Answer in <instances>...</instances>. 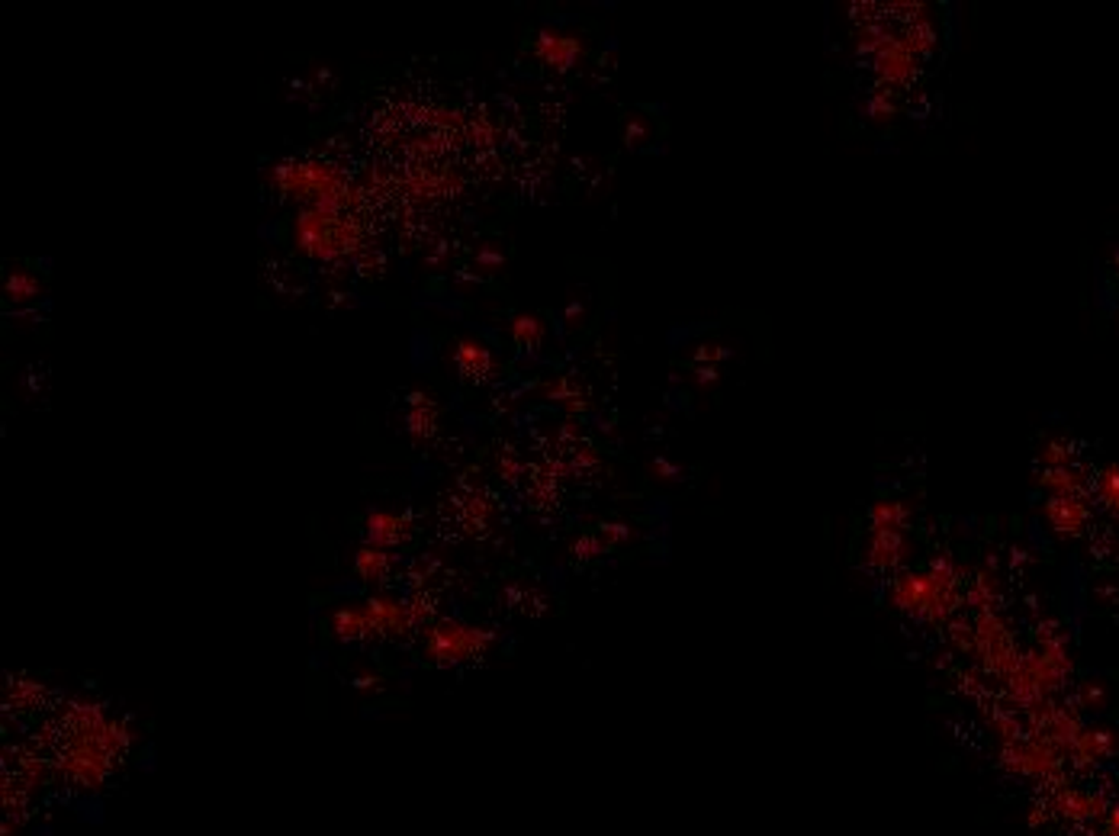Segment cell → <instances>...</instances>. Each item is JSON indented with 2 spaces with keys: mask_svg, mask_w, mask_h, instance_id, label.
I'll return each instance as SVG.
<instances>
[{
  "mask_svg": "<svg viewBox=\"0 0 1119 836\" xmlns=\"http://www.w3.org/2000/svg\"><path fill=\"white\" fill-rule=\"evenodd\" d=\"M492 643V634L483 627L460 625V621H438L425 637V647L435 663H464L474 660Z\"/></svg>",
  "mask_w": 1119,
  "mask_h": 836,
  "instance_id": "4",
  "label": "cell"
},
{
  "mask_svg": "<svg viewBox=\"0 0 1119 836\" xmlns=\"http://www.w3.org/2000/svg\"><path fill=\"white\" fill-rule=\"evenodd\" d=\"M511 338L519 341L521 347H534L544 338V322L534 316H519L511 322Z\"/></svg>",
  "mask_w": 1119,
  "mask_h": 836,
  "instance_id": "14",
  "label": "cell"
},
{
  "mask_svg": "<svg viewBox=\"0 0 1119 836\" xmlns=\"http://www.w3.org/2000/svg\"><path fill=\"white\" fill-rule=\"evenodd\" d=\"M454 364H457V370L466 373V377H483V373H489V367H492V355H489V347L480 345V341L460 338L457 345H454Z\"/></svg>",
  "mask_w": 1119,
  "mask_h": 836,
  "instance_id": "9",
  "label": "cell"
},
{
  "mask_svg": "<svg viewBox=\"0 0 1119 836\" xmlns=\"http://www.w3.org/2000/svg\"><path fill=\"white\" fill-rule=\"evenodd\" d=\"M910 512L904 502H879L871 508V531H904Z\"/></svg>",
  "mask_w": 1119,
  "mask_h": 836,
  "instance_id": "13",
  "label": "cell"
},
{
  "mask_svg": "<svg viewBox=\"0 0 1119 836\" xmlns=\"http://www.w3.org/2000/svg\"><path fill=\"white\" fill-rule=\"evenodd\" d=\"M406 422H409V435H412L415 441H421L425 435H431V428H435V422H438L435 402H431L429 396H421V392H412Z\"/></svg>",
  "mask_w": 1119,
  "mask_h": 836,
  "instance_id": "10",
  "label": "cell"
},
{
  "mask_svg": "<svg viewBox=\"0 0 1119 836\" xmlns=\"http://www.w3.org/2000/svg\"><path fill=\"white\" fill-rule=\"evenodd\" d=\"M354 570H357V576H361V580H367V582L384 580V576H386V570H390V553H386L384 547H374V544H364V547L357 550V560H354Z\"/></svg>",
  "mask_w": 1119,
  "mask_h": 836,
  "instance_id": "12",
  "label": "cell"
},
{
  "mask_svg": "<svg viewBox=\"0 0 1119 836\" xmlns=\"http://www.w3.org/2000/svg\"><path fill=\"white\" fill-rule=\"evenodd\" d=\"M331 631L338 641H361V637H370V625H367V615H364V605L361 608H338L331 615Z\"/></svg>",
  "mask_w": 1119,
  "mask_h": 836,
  "instance_id": "11",
  "label": "cell"
},
{
  "mask_svg": "<svg viewBox=\"0 0 1119 836\" xmlns=\"http://www.w3.org/2000/svg\"><path fill=\"white\" fill-rule=\"evenodd\" d=\"M907 537L904 531H871V541H869V563L879 566V570H891L898 566L904 557H907Z\"/></svg>",
  "mask_w": 1119,
  "mask_h": 836,
  "instance_id": "7",
  "label": "cell"
},
{
  "mask_svg": "<svg viewBox=\"0 0 1119 836\" xmlns=\"http://www.w3.org/2000/svg\"><path fill=\"white\" fill-rule=\"evenodd\" d=\"M409 537L406 518H399L393 512H370L367 515V544L374 547H396Z\"/></svg>",
  "mask_w": 1119,
  "mask_h": 836,
  "instance_id": "8",
  "label": "cell"
},
{
  "mask_svg": "<svg viewBox=\"0 0 1119 836\" xmlns=\"http://www.w3.org/2000/svg\"><path fill=\"white\" fill-rule=\"evenodd\" d=\"M277 184L284 193L296 196L306 206H325V210H345L357 200L354 184L338 167L325 161H290L277 167Z\"/></svg>",
  "mask_w": 1119,
  "mask_h": 836,
  "instance_id": "2",
  "label": "cell"
},
{
  "mask_svg": "<svg viewBox=\"0 0 1119 836\" xmlns=\"http://www.w3.org/2000/svg\"><path fill=\"white\" fill-rule=\"evenodd\" d=\"M891 602L898 608L920 615V618L939 621L946 618L955 605V573L949 563H936L926 573H910L891 586Z\"/></svg>",
  "mask_w": 1119,
  "mask_h": 836,
  "instance_id": "3",
  "label": "cell"
},
{
  "mask_svg": "<svg viewBox=\"0 0 1119 836\" xmlns=\"http://www.w3.org/2000/svg\"><path fill=\"white\" fill-rule=\"evenodd\" d=\"M296 248L319 261H338L361 248V229L345 210L302 206L293 226Z\"/></svg>",
  "mask_w": 1119,
  "mask_h": 836,
  "instance_id": "1",
  "label": "cell"
},
{
  "mask_svg": "<svg viewBox=\"0 0 1119 836\" xmlns=\"http://www.w3.org/2000/svg\"><path fill=\"white\" fill-rule=\"evenodd\" d=\"M7 296H10V300H32V296H39L36 277H32V274H26V271L10 274V277H7Z\"/></svg>",
  "mask_w": 1119,
  "mask_h": 836,
  "instance_id": "15",
  "label": "cell"
},
{
  "mask_svg": "<svg viewBox=\"0 0 1119 836\" xmlns=\"http://www.w3.org/2000/svg\"><path fill=\"white\" fill-rule=\"evenodd\" d=\"M370 634H406L421 621V602H406V598L376 596L364 602Z\"/></svg>",
  "mask_w": 1119,
  "mask_h": 836,
  "instance_id": "5",
  "label": "cell"
},
{
  "mask_svg": "<svg viewBox=\"0 0 1119 836\" xmlns=\"http://www.w3.org/2000/svg\"><path fill=\"white\" fill-rule=\"evenodd\" d=\"M534 55L550 65V68H570L573 61L582 55V42L573 36H564V32H550L544 30L537 36V46H534Z\"/></svg>",
  "mask_w": 1119,
  "mask_h": 836,
  "instance_id": "6",
  "label": "cell"
},
{
  "mask_svg": "<svg viewBox=\"0 0 1119 836\" xmlns=\"http://www.w3.org/2000/svg\"><path fill=\"white\" fill-rule=\"evenodd\" d=\"M1049 515L1061 531H1071V527L1081 525V512H1078L1074 502H1068V499H1055V502L1049 505Z\"/></svg>",
  "mask_w": 1119,
  "mask_h": 836,
  "instance_id": "16",
  "label": "cell"
}]
</instances>
